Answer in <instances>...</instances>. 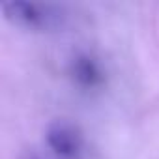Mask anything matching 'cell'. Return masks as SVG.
<instances>
[{
    "label": "cell",
    "mask_w": 159,
    "mask_h": 159,
    "mask_svg": "<svg viewBox=\"0 0 159 159\" xmlns=\"http://www.w3.org/2000/svg\"><path fill=\"white\" fill-rule=\"evenodd\" d=\"M2 11L8 21L13 25L26 28V30H45L52 26L58 19V11L52 6H43L36 2H23V0H13V2H4Z\"/></svg>",
    "instance_id": "6da1fadb"
},
{
    "label": "cell",
    "mask_w": 159,
    "mask_h": 159,
    "mask_svg": "<svg viewBox=\"0 0 159 159\" xmlns=\"http://www.w3.org/2000/svg\"><path fill=\"white\" fill-rule=\"evenodd\" d=\"M45 140L58 159H79L83 152V137L67 120H54L45 131Z\"/></svg>",
    "instance_id": "7a4b0ae2"
},
{
    "label": "cell",
    "mask_w": 159,
    "mask_h": 159,
    "mask_svg": "<svg viewBox=\"0 0 159 159\" xmlns=\"http://www.w3.org/2000/svg\"><path fill=\"white\" fill-rule=\"evenodd\" d=\"M69 73L73 81L83 88H98L103 84V71L99 64L88 54H77L71 60Z\"/></svg>",
    "instance_id": "3957f363"
}]
</instances>
